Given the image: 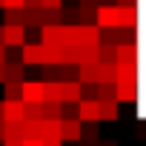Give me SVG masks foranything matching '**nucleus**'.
I'll return each instance as SVG.
<instances>
[{
	"instance_id": "4",
	"label": "nucleus",
	"mask_w": 146,
	"mask_h": 146,
	"mask_svg": "<svg viewBox=\"0 0 146 146\" xmlns=\"http://www.w3.org/2000/svg\"><path fill=\"white\" fill-rule=\"evenodd\" d=\"M78 117H80L83 123L100 120V100H98V98H80V100H78Z\"/></svg>"
},
{
	"instance_id": "7",
	"label": "nucleus",
	"mask_w": 146,
	"mask_h": 146,
	"mask_svg": "<svg viewBox=\"0 0 146 146\" xmlns=\"http://www.w3.org/2000/svg\"><path fill=\"white\" fill-rule=\"evenodd\" d=\"M23 103H43V80H23Z\"/></svg>"
},
{
	"instance_id": "8",
	"label": "nucleus",
	"mask_w": 146,
	"mask_h": 146,
	"mask_svg": "<svg viewBox=\"0 0 146 146\" xmlns=\"http://www.w3.org/2000/svg\"><path fill=\"white\" fill-rule=\"evenodd\" d=\"M60 100L78 103L80 100V80H60Z\"/></svg>"
},
{
	"instance_id": "11",
	"label": "nucleus",
	"mask_w": 146,
	"mask_h": 146,
	"mask_svg": "<svg viewBox=\"0 0 146 146\" xmlns=\"http://www.w3.org/2000/svg\"><path fill=\"white\" fill-rule=\"evenodd\" d=\"M115 98L117 100H135L137 98V80H117L115 83Z\"/></svg>"
},
{
	"instance_id": "12",
	"label": "nucleus",
	"mask_w": 146,
	"mask_h": 146,
	"mask_svg": "<svg viewBox=\"0 0 146 146\" xmlns=\"http://www.w3.org/2000/svg\"><path fill=\"white\" fill-rule=\"evenodd\" d=\"M137 23V9L135 6H117V26H135Z\"/></svg>"
},
{
	"instance_id": "6",
	"label": "nucleus",
	"mask_w": 146,
	"mask_h": 146,
	"mask_svg": "<svg viewBox=\"0 0 146 146\" xmlns=\"http://www.w3.org/2000/svg\"><path fill=\"white\" fill-rule=\"evenodd\" d=\"M3 120H26V103L23 100H3Z\"/></svg>"
},
{
	"instance_id": "13",
	"label": "nucleus",
	"mask_w": 146,
	"mask_h": 146,
	"mask_svg": "<svg viewBox=\"0 0 146 146\" xmlns=\"http://www.w3.org/2000/svg\"><path fill=\"white\" fill-rule=\"evenodd\" d=\"M120 60H137V49L129 46V43H120L115 49V63H120Z\"/></svg>"
},
{
	"instance_id": "21",
	"label": "nucleus",
	"mask_w": 146,
	"mask_h": 146,
	"mask_svg": "<svg viewBox=\"0 0 146 146\" xmlns=\"http://www.w3.org/2000/svg\"><path fill=\"white\" fill-rule=\"evenodd\" d=\"M3 126H6V120H3V123H0V140H3Z\"/></svg>"
},
{
	"instance_id": "19",
	"label": "nucleus",
	"mask_w": 146,
	"mask_h": 146,
	"mask_svg": "<svg viewBox=\"0 0 146 146\" xmlns=\"http://www.w3.org/2000/svg\"><path fill=\"white\" fill-rule=\"evenodd\" d=\"M20 146H43V140H40V137H23Z\"/></svg>"
},
{
	"instance_id": "9",
	"label": "nucleus",
	"mask_w": 146,
	"mask_h": 146,
	"mask_svg": "<svg viewBox=\"0 0 146 146\" xmlns=\"http://www.w3.org/2000/svg\"><path fill=\"white\" fill-rule=\"evenodd\" d=\"M95 20L98 26H117V6H98L95 9Z\"/></svg>"
},
{
	"instance_id": "3",
	"label": "nucleus",
	"mask_w": 146,
	"mask_h": 146,
	"mask_svg": "<svg viewBox=\"0 0 146 146\" xmlns=\"http://www.w3.org/2000/svg\"><path fill=\"white\" fill-rule=\"evenodd\" d=\"M0 37H3V46H23L26 43V26L23 23H6L0 29Z\"/></svg>"
},
{
	"instance_id": "20",
	"label": "nucleus",
	"mask_w": 146,
	"mask_h": 146,
	"mask_svg": "<svg viewBox=\"0 0 146 146\" xmlns=\"http://www.w3.org/2000/svg\"><path fill=\"white\" fill-rule=\"evenodd\" d=\"M43 146H60V137H49V140H43Z\"/></svg>"
},
{
	"instance_id": "2",
	"label": "nucleus",
	"mask_w": 146,
	"mask_h": 146,
	"mask_svg": "<svg viewBox=\"0 0 146 146\" xmlns=\"http://www.w3.org/2000/svg\"><path fill=\"white\" fill-rule=\"evenodd\" d=\"M40 35H43V46H49V49H63V46H69V26H60V23H46L43 29H40Z\"/></svg>"
},
{
	"instance_id": "1",
	"label": "nucleus",
	"mask_w": 146,
	"mask_h": 146,
	"mask_svg": "<svg viewBox=\"0 0 146 146\" xmlns=\"http://www.w3.org/2000/svg\"><path fill=\"white\" fill-rule=\"evenodd\" d=\"M98 40H100V26L98 23L95 26H89V23L69 26V46H98Z\"/></svg>"
},
{
	"instance_id": "15",
	"label": "nucleus",
	"mask_w": 146,
	"mask_h": 146,
	"mask_svg": "<svg viewBox=\"0 0 146 146\" xmlns=\"http://www.w3.org/2000/svg\"><path fill=\"white\" fill-rule=\"evenodd\" d=\"M20 75H23V63H12V66H6V80H20Z\"/></svg>"
},
{
	"instance_id": "14",
	"label": "nucleus",
	"mask_w": 146,
	"mask_h": 146,
	"mask_svg": "<svg viewBox=\"0 0 146 146\" xmlns=\"http://www.w3.org/2000/svg\"><path fill=\"white\" fill-rule=\"evenodd\" d=\"M100 120H117V100H100Z\"/></svg>"
},
{
	"instance_id": "16",
	"label": "nucleus",
	"mask_w": 146,
	"mask_h": 146,
	"mask_svg": "<svg viewBox=\"0 0 146 146\" xmlns=\"http://www.w3.org/2000/svg\"><path fill=\"white\" fill-rule=\"evenodd\" d=\"M80 137H86V140H95L98 137V120H92L89 126H83V135Z\"/></svg>"
},
{
	"instance_id": "5",
	"label": "nucleus",
	"mask_w": 146,
	"mask_h": 146,
	"mask_svg": "<svg viewBox=\"0 0 146 146\" xmlns=\"http://www.w3.org/2000/svg\"><path fill=\"white\" fill-rule=\"evenodd\" d=\"M83 120L80 117H60V140H80Z\"/></svg>"
},
{
	"instance_id": "17",
	"label": "nucleus",
	"mask_w": 146,
	"mask_h": 146,
	"mask_svg": "<svg viewBox=\"0 0 146 146\" xmlns=\"http://www.w3.org/2000/svg\"><path fill=\"white\" fill-rule=\"evenodd\" d=\"M3 6H6V9H23L26 0H3Z\"/></svg>"
},
{
	"instance_id": "18",
	"label": "nucleus",
	"mask_w": 146,
	"mask_h": 146,
	"mask_svg": "<svg viewBox=\"0 0 146 146\" xmlns=\"http://www.w3.org/2000/svg\"><path fill=\"white\" fill-rule=\"evenodd\" d=\"M63 0H40V9H60Z\"/></svg>"
},
{
	"instance_id": "10",
	"label": "nucleus",
	"mask_w": 146,
	"mask_h": 146,
	"mask_svg": "<svg viewBox=\"0 0 146 146\" xmlns=\"http://www.w3.org/2000/svg\"><path fill=\"white\" fill-rule=\"evenodd\" d=\"M115 78L117 80H135L137 78V60H120V63H115Z\"/></svg>"
}]
</instances>
